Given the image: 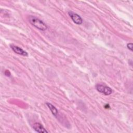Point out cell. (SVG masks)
<instances>
[{
  "instance_id": "obj_1",
  "label": "cell",
  "mask_w": 133,
  "mask_h": 133,
  "mask_svg": "<svg viewBox=\"0 0 133 133\" xmlns=\"http://www.w3.org/2000/svg\"><path fill=\"white\" fill-rule=\"evenodd\" d=\"M29 21L33 26L40 30L45 31L47 29V25L43 21L36 17H31L29 19Z\"/></svg>"
},
{
  "instance_id": "obj_2",
  "label": "cell",
  "mask_w": 133,
  "mask_h": 133,
  "mask_svg": "<svg viewBox=\"0 0 133 133\" xmlns=\"http://www.w3.org/2000/svg\"><path fill=\"white\" fill-rule=\"evenodd\" d=\"M96 88L99 92L103 93L105 95H109L112 92V89L110 87L103 85L98 84L96 85Z\"/></svg>"
},
{
  "instance_id": "obj_3",
  "label": "cell",
  "mask_w": 133,
  "mask_h": 133,
  "mask_svg": "<svg viewBox=\"0 0 133 133\" xmlns=\"http://www.w3.org/2000/svg\"><path fill=\"white\" fill-rule=\"evenodd\" d=\"M68 14L74 23L77 24H81L83 23V19L80 16L73 12H69Z\"/></svg>"
},
{
  "instance_id": "obj_4",
  "label": "cell",
  "mask_w": 133,
  "mask_h": 133,
  "mask_svg": "<svg viewBox=\"0 0 133 133\" xmlns=\"http://www.w3.org/2000/svg\"><path fill=\"white\" fill-rule=\"evenodd\" d=\"M11 48L12 49V50L16 54L24 56H27L28 55V54L27 52L24 51L23 49L21 48L20 47L14 45H10Z\"/></svg>"
},
{
  "instance_id": "obj_5",
  "label": "cell",
  "mask_w": 133,
  "mask_h": 133,
  "mask_svg": "<svg viewBox=\"0 0 133 133\" xmlns=\"http://www.w3.org/2000/svg\"><path fill=\"white\" fill-rule=\"evenodd\" d=\"M33 128L36 132L39 133L48 132V131L45 129L43 126L39 123H35L33 125Z\"/></svg>"
},
{
  "instance_id": "obj_6",
  "label": "cell",
  "mask_w": 133,
  "mask_h": 133,
  "mask_svg": "<svg viewBox=\"0 0 133 133\" xmlns=\"http://www.w3.org/2000/svg\"><path fill=\"white\" fill-rule=\"evenodd\" d=\"M46 105H47V107L49 108V109H50V110L51 111V113H52V114L56 116L57 114H58V110L56 108V107L55 106H54L52 104L50 103H48V102H47L46 103Z\"/></svg>"
},
{
  "instance_id": "obj_7",
  "label": "cell",
  "mask_w": 133,
  "mask_h": 133,
  "mask_svg": "<svg viewBox=\"0 0 133 133\" xmlns=\"http://www.w3.org/2000/svg\"><path fill=\"white\" fill-rule=\"evenodd\" d=\"M127 46L128 49H129L131 51H132V47H133V44H132V43H130L127 44Z\"/></svg>"
},
{
  "instance_id": "obj_8",
  "label": "cell",
  "mask_w": 133,
  "mask_h": 133,
  "mask_svg": "<svg viewBox=\"0 0 133 133\" xmlns=\"http://www.w3.org/2000/svg\"><path fill=\"white\" fill-rule=\"evenodd\" d=\"M5 75H6V76H10V72L8 71V70H6L5 71Z\"/></svg>"
}]
</instances>
